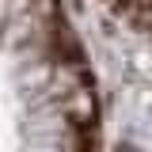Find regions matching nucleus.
I'll return each mask as SVG.
<instances>
[{"label": "nucleus", "mask_w": 152, "mask_h": 152, "mask_svg": "<svg viewBox=\"0 0 152 152\" xmlns=\"http://www.w3.org/2000/svg\"><path fill=\"white\" fill-rule=\"evenodd\" d=\"M107 8H114L118 15H126L137 27H148L152 31V0H103Z\"/></svg>", "instance_id": "f03ea898"}, {"label": "nucleus", "mask_w": 152, "mask_h": 152, "mask_svg": "<svg viewBox=\"0 0 152 152\" xmlns=\"http://www.w3.org/2000/svg\"><path fill=\"white\" fill-rule=\"evenodd\" d=\"M99 141V88L61 0H0V148Z\"/></svg>", "instance_id": "f257e3e1"}]
</instances>
